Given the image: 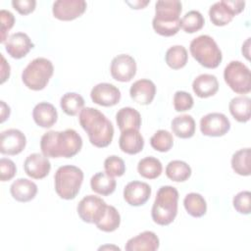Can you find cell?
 <instances>
[{
	"mask_svg": "<svg viewBox=\"0 0 251 251\" xmlns=\"http://www.w3.org/2000/svg\"><path fill=\"white\" fill-rule=\"evenodd\" d=\"M251 100L247 96H237L230 100L228 109L231 116L239 123H246L250 120Z\"/></svg>",
	"mask_w": 251,
	"mask_h": 251,
	"instance_id": "obj_28",
	"label": "cell"
},
{
	"mask_svg": "<svg viewBox=\"0 0 251 251\" xmlns=\"http://www.w3.org/2000/svg\"><path fill=\"white\" fill-rule=\"evenodd\" d=\"M166 176L173 181L182 182L190 177L191 168L184 161L174 160L167 165Z\"/></svg>",
	"mask_w": 251,
	"mask_h": 251,
	"instance_id": "obj_30",
	"label": "cell"
},
{
	"mask_svg": "<svg viewBox=\"0 0 251 251\" xmlns=\"http://www.w3.org/2000/svg\"><path fill=\"white\" fill-rule=\"evenodd\" d=\"M156 94L155 83L146 78L138 79L134 81L129 89V95L131 99L140 105H149Z\"/></svg>",
	"mask_w": 251,
	"mask_h": 251,
	"instance_id": "obj_19",
	"label": "cell"
},
{
	"mask_svg": "<svg viewBox=\"0 0 251 251\" xmlns=\"http://www.w3.org/2000/svg\"><path fill=\"white\" fill-rule=\"evenodd\" d=\"M116 179L106 172H99L92 176L90 179L91 189L100 195L107 196L112 194L116 189Z\"/></svg>",
	"mask_w": 251,
	"mask_h": 251,
	"instance_id": "obj_26",
	"label": "cell"
},
{
	"mask_svg": "<svg viewBox=\"0 0 251 251\" xmlns=\"http://www.w3.org/2000/svg\"><path fill=\"white\" fill-rule=\"evenodd\" d=\"M117 125L122 131L126 129H138L141 126V116L137 110L131 107L121 108L116 114Z\"/></svg>",
	"mask_w": 251,
	"mask_h": 251,
	"instance_id": "obj_25",
	"label": "cell"
},
{
	"mask_svg": "<svg viewBox=\"0 0 251 251\" xmlns=\"http://www.w3.org/2000/svg\"><path fill=\"white\" fill-rule=\"evenodd\" d=\"M110 72L114 79L122 82H127L131 80L136 74L135 60L130 55L120 54L113 58Z\"/></svg>",
	"mask_w": 251,
	"mask_h": 251,
	"instance_id": "obj_12",
	"label": "cell"
},
{
	"mask_svg": "<svg viewBox=\"0 0 251 251\" xmlns=\"http://www.w3.org/2000/svg\"><path fill=\"white\" fill-rule=\"evenodd\" d=\"M188 60L187 50L182 45H174L170 47L165 55L167 65L173 70H179L183 68Z\"/></svg>",
	"mask_w": 251,
	"mask_h": 251,
	"instance_id": "obj_32",
	"label": "cell"
},
{
	"mask_svg": "<svg viewBox=\"0 0 251 251\" xmlns=\"http://www.w3.org/2000/svg\"><path fill=\"white\" fill-rule=\"evenodd\" d=\"M224 78L229 88L238 94H247L251 90L250 70L240 61H231L226 66Z\"/></svg>",
	"mask_w": 251,
	"mask_h": 251,
	"instance_id": "obj_8",
	"label": "cell"
},
{
	"mask_svg": "<svg viewBox=\"0 0 251 251\" xmlns=\"http://www.w3.org/2000/svg\"><path fill=\"white\" fill-rule=\"evenodd\" d=\"M25 135L17 128H9L1 132L0 152L4 155L20 154L25 147Z\"/></svg>",
	"mask_w": 251,
	"mask_h": 251,
	"instance_id": "obj_14",
	"label": "cell"
},
{
	"mask_svg": "<svg viewBox=\"0 0 251 251\" xmlns=\"http://www.w3.org/2000/svg\"><path fill=\"white\" fill-rule=\"evenodd\" d=\"M121 224V216L118 210L111 205H107V209L103 217L95 224L97 228L105 231L112 232L116 230Z\"/></svg>",
	"mask_w": 251,
	"mask_h": 251,
	"instance_id": "obj_34",
	"label": "cell"
},
{
	"mask_svg": "<svg viewBox=\"0 0 251 251\" xmlns=\"http://www.w3.org/2000/svg\"><path fill=\"white\" fill-rule=\"evenodd\" d=\"M25 174L34 179H41L48 176L51 170L49 159L43 154L32 153L26 157L24 163Z\"/></svg>",
	"mask_w": 251,
	"mask_h": 251,
	"instance_id": "obj_17",
	"label": "cell"
},
{
	"mask_svg": "<svg viewBox=\"0 0 251 251\" xmlns=\"http://www.w3.org/2000/svg\"><path fill=\"white\" fill-rule=\"evenodd\" d=\"M4 44L7 53L14 59L24 58L34 47L29 36L25 32L11 34Z\"/></svg>",
	"mask_w": 251,
	"mask_h": 251,
	"instance_id": "obj_18",
	"label": "cell"
},
{
	"mask_svg": "<svg viewBox=\"0 0 251 251\" xmlns=\"http://www.w3.org/2000/svg\"><path fill=\"white\" fill-rule=\"evenodd\" d=\"M82 147L81 136L73 128L63 131L49 130L40 139V149L47 158H72Z\"/></svg>",
	"mask_w": 251,
	"mask_h": 251,
	"instance_id": "obj_1",
	"label": "cell"
},
{
	"mask_svg": "<svg viewBox=\"0 0 251 251\" xmlns=\"http://www.w3.org/2000/svg\"><path fill=\"white\" fill-rule=\"evenodd\" d=\"M160 240L155 232L145 230L126 241L125 249L126 251H155L159 248Z\"/></svg>",
	"mask_w": 251,
	"mask_h": 251,
	"instance_id": "obj_20",
	"label": "cell"
},
{
	"mask_svg": "<svg viewBox=\"0 0 251 251\" xmlns=\"http://www.w3.org/2000/svg\"><path fill=\"white\" fill-rule=\"evenodd\" d=\"M194 100L190 93L186 91H176L174 95V107L176 112H185L193 107Z\"/></svg>",
	"mask_w": 251,
	"mask_h": 251,
	"instance_id": "obj_40",
	"label": "cell"
},
{
	"mask_svg": "<svg viewBox=\"0 0 251 251\" xmlns=\"http://www.w3.org/2000/svg\"><path fill=\"white\" fill-rule=\"evenodd\" d=\"M90 97L95 104L104 107H111L119 103L121 99V91L112 83L101 82L91 89Z\"/></svg>",
	"mask_w": 251,
	"mask_h": 251,
	"instance_id": "obj_15",
	"label": "cell"
},
{
	"mask_svg": "<svg viewBox=\"0 0 251 251\" xmlns=\"http://www.w3.org/2000/svg\"><path fill=\"white\" fill-rule=\"evenodd\" d=\"M183 206L186 212L194 218L204 216L207 211V204L204 197L196 192H191L185 195L183 199Z\"/></svg>",
	"mask_w": 251,
	"mask_h": 251,
	"instance_id": "obj_29",
	"label": "cell"
},
{
	"mask_svg": "<svg viewBox=\"0 0 251 251\" xmlns=\"http://www.w3.org/2000/svg\"><path fill=\"white\" fill-rule=\"evenodd\" d=\"M189 50L192 57L204 68L215 69L223 60L222 51L213 37L202 34L190 42Z\"/></svg>",
	"mask_w": 251,
	"mask_h": 251,
	"instance_id": "obj_6",
	"label": "cell"
},
{
	"mask_svg": "<svg viewBox=\"0 0 251 251\" xmlns=\"http://www.w3.org/2000/svg\"><path fill=\"white\" fill-rule=\"evenodd\" d=\"M83 0H57L53 3V16L61 21H73L80 17L86 10Z\"/></svg>",
	"mask_w": 251,
	"mask_h": 251,
	"instance_id": "obj_13",
	"label": "cell"
},
{
	"mask_svg": "<svg viewBox=\"0 0 251 251\" xmlns=\"http://www.w3.org/2000/svg\"><path fill=\"white\" fill-rule=\"evenodd\" d=\"M178 191L171 185L159 188L154 200L151 217L154 223L160 226H168L174 222L177 214Z\"/></svg>",
	"mask_w": 251,
	"mask_h": 251,
	"instance_id": "obj_4",
	"label": "cell"
},
{
	"mask_svg": "<svg viewBox=\"0 0 251 251\" xmlns=\"http://www.w3.org/2000/svg\"><path fill=\"white\" fill-rule=\"evenodd\" d=\"M60 106L68 116H75L83 109L84 99L78 93L67 92L61 97Z\"/></svg>",
	"mask_w": 251,
	"mask_h": 251,
	"instance_id": "obj_33",
	"label": "cell"
},
{
	"mask_svg": "<svg viewBox=\"0 0 251 251\" xmlns=\"http://www.w3.org/2000/svg\"><path fill=\"white\" fill-rule=\"evenodd\" d=\"M105 172L112 176H122L126 172V165L122 158L111 155L104 161Z\"/></svg>",
	"mask_w": 251,
	"mask_h": 251,
	"instance_id": "obj_38",
	"label": "cell"
},
{
	"mask_svg": "<svg viewBox=\"0 0 251 251\" xmlns=\"http://www.w3.org/2000/svg\"><path fill=\"white\" fill-rule=\"evenodd\" d=\"M151 187L148 183L138 180L128 182L124 189V199L130 206H142L150 198Z\"/></svg>",
	"mask_w": 251,
	"mask_h": 251,
	"instance_id": "obj_16",
	"label": "cell"
},
{
	"mask_svg": "<svg viewBox=\"0 0 251 251\" xmlns=\"http://www.w3.org/2000/svg\"><path fill=\"white\" fill-rule=\"evenodd\" d=\"M181 2L178 0H160L155 4V17L152 21L154 30L163 36H173L180 28Z\"/></svg>",
	"mask_w": 251,
	"mask_h": 251,
	"instance_id": "obj_3",
	"label": "cell"
},
{
	"mask_svg": "<svg viewBox=\"0 0 251 251\" xmlns=\"http://www.w3.org/2000/svg\"><path fill=\"white\" fill-rule=\"evenodd\" d=\"M17 173V167L15 163L8 158H1L0 160V179L1 181H7L12 179Z\"/></svg>",
	"mask_w": 251,
	"mask_h": 251,
	"instance_id": "obj_42",
	"label": "cell"
},
{
	"mask_svg": "<svg viewBox=\"0 0 251 251\" xmlns=\"http://www.w3.org/2000/svg\"><path fill=\"white\" fill-rule=\"evenodd\" d=\"M36 5L35 0H13L12 6L21 15H27L34 11Z\"/></svg>",
	"mask_w": 251,
	"mask_h": 251,
	"instance_id": "obj_43",
	"label": "cell"
},
{
	"mask_svg": "<svg viewBox=\"0 0 251 251\" xmlns=\"http://www.w3.org/2000/svg\"><path fill=\"white\" fill-rule=\"evenodd\" d=\"M194 93L200 98H208L219 90V81L214 75L202 74L196 76L192 82Z\"/></svg>",
	"mask_w": 251,
	"mask_h": 251,
	"instance_id": "obj_23",
	"label": "cell"
},
{
	"mask_svg": "<svg viewBox=\"0 0 251 251\" xmlns=\"http://www.w3.org/2000/svg\"><path fill=\"white\" fill-rule=\"evenodd\" d=\"M250 198H251L250 191L243 190L238 192L232 199V204L235 211L243 215H249L251 211Z\"/></svg>",
	"mask_w": 251,
	"mask_h": 251,
	"instance_id": "obj_39",
	"label": "cell"
},
{
	"mask_svg": "<svg viewBox=\"0 0 251 251\" xmlns=\"http://www.w3.org/2000/svg\"><path fill=\"white\" fill-rule=\"evenodd\" d=\"M249 42H250V38H248L245 43L242 45V53L243 55L246 57V59L249 60Z\"/></svg>",
	"mask_w": 251,
	"mask_h": 251,
	"instance_id": "obj_47",
	"label": "cell"
},
{
	"mask_svg": "<svg viewBox=\"0 0 251 251\" xmlns=\"http://www.w3.org/2000/svg\"><path fill=\"white\" fill-rule=\"evenodd\" d=\"M126 3L127 5H129L132 9H142L149 3V1H140V0L139 1H133V2L126 1Z\"/></svg>",
	"mask_w": 251,
	"mask_h": 251,
	"instance_id": "obj_46",
	"label": "cell"
},
{
	"mask_svg": "<svg viewBox=\"0 0 251 251\" xmlns=\"http://www.w3.org/2000/svg\"><path fill=\"white\" fill-rule=\"evenodd\" d=\"M231 168L239 176H250V148L239 149L232 155Z\"/></svg>",
	"mask_w": 251,
	"mask_h": 251,
	"instance_id": "obj_35",
	"label": "cell"
},
{
	"mask_svg": "<svg viewBox=\"0 0 251 251\" xmlns=\"http://www.w3.org/2000/svg\"><path fill=\"white\" fill-rule=\"evenodd\" d=\"M78 120L92 145L98 148L110 145L114 136V126L102 112L96 108L86 107L79 112Z\"/></svg>",
	"mask_w": 251,
	"mask_h": 251,
	"instance_id": "obj_2",
	"label": "cell"
},
{
	"mask_svg": "<svg viewBox=\"0 0 251 251\" xmlns=\"http://www.w3.org/2000/svg\"><path fill=\"white\" fill-rule=\"evenodd\" d=\"M195 121L190 115H180L173 119L171 127L176 136L179 138H190L195 133Z\"/></svg>",
	"mask_w": 251,
	"mask_h": 251,
	"instance_id": "obj_27",
	"label": "cell"
},
{
	"mask_svg": "<svg viewBox=\"0 0 251 251\" xmlns=\"http://www.w3.org/2000/svg\"><path fill=\"white\" fill-rule=\"evenodd\" d=\"M150 144L156 151L168 152L174 145V138L170 131L159 129L151 136Z\"/></svg>",
	"mask_w": 251,
	"mask_h": 251,
	"instance_id": "obj_37",
	"label": "cell"
},
{
	"mask_svg": "<svg viewBox=\"0 0 251 251\" xmlns=\"http://www.w3.org/2000/svg\"><path fill=\"white\" fill-rule=\"evenodd\" d=\"M137 171L141 176L148 179H155L162 174L163 167L159 159L148 156L138 162Z\"/></svg>",
	"mask_w": 251,
	"mask_h": 251,
	"instance_id": "obj_31",
	"label": "cell"
},
{
	"mask_svg": "<svg viewBox=\"0 0 251 251\" xmlns=\"http://www.w3.org/2000/svg\"><path fill=\"white\" fill-rule=\"evenodd\" d=\"M205 24L204 17L199 11L191 10L180 19V27L187 33H194L200 30Z\"/></svg>",
	"mask_w": 251,
	"mask_h": 251,
	"instance_id": "obj_36",
	"label": "cell"
},
{
	"mask_svg": "<svg viewBox=\"0 0 251 251\" xmlns=\"http://www.w3.org/2000/svg\"><path fill=\"white\" fill-rule=\"evenodd\" d=\"M32 118L35 124L41 127L48 128L55 125L58 119L56 108L48 102L36 104L32 110Z\"/></svg>",
	"mask_w": 251,
	"mask_h": 251,
	"instance_id": "obj_22",
	"label": "cell"
},
{
	"mask_svg": "<svg viewBox=\"0 0 251 251\" xmlns=\"http://www.w3.org/2000/svg\"><path fill=\"white\" fill-rule=\"evenodd\" d=\"M54 67L50 60L38 57L33 59L22 73V80L31 90H42L53 75Z\"/></svg>",
	"mask_w": 251,
	"mask_h": 251,
	"instance_id": "obj_7",
	"label": "cell"
},
{
	"mask_svg": "<svg viewBox=\"0 0 251 251\" xmlns=\"http://www.w3.org/2000/svg\"><path fill=\"white\" fill-rule=\"evenodd\" d=\"M245 1L242 0H222L214 3L209 9V17L217 26L229 24L233 17L244 10Z\"/></svg>",
	"mask_w": 251,
	"mask_h": 251,
	"instance_id": "obj_9",
	"label": "cell"
},
{
	"mask_svg": "<svg viewBox=\"0 0 251 251\" xmlns=\"http://www.w3.org/2000/svg\"><path fill=\"white\" fill-rule=\"evenodd\" d=\"M230 128V122L223 113H209L200 120V130L207 136H223Z\"/></svg>",
	"mask_w": 251,
	"mask_h": 251,
	"instance_id": "obj_11",
	"label": "cell"
},
{
	"mask_svg": "<svg viewBox=\"0 0 251 251\" xmlns=\"http://www.w3.org/2000/svg\"><path fill=\"white\" fill-rule=\"evenodd\" d=\"M0 21H1V39H0V42L5 43L6 40L8 39L7 33L14 26L15 17L10 11L2 9L0 11Z\"/></svg>",
	"mask_w": 251,
	"mask_h": 251,
	"instance_id": "obj_41",
	"label": "cell"
},
{
	"mask_svg": "<svg viewBox=\"0 0 251 251\" xmlns=\"http://www.w3.org/2000/svg\"><path fill=\"white\" fill-rule=\"evenodd\" d=\"M1 83H4L10 76V65L6 62L4 56L1 54Z\"/></svg>",
	"mask_w": 251,
	"mask_h": 251,
	"instance_id": "obj_44",
	"label": "cell"
},
{
	"mask_svg": "<svg viewBox=\"0 0 251 251\" xmlns=\"http://www.w3.org/2000/svg\"><path fill=\"white\" fill-rule=\"evenodd\" d=\"M119 146L123 152L134 155L143 149L144 138L138 129H126L120 135Z\"/></svg>",
	"mask_w": 251,
	"mask_h": 251,
	"instance_id": "obj_21",
	"label": "cell"
},
{
	"mask_svg": "<svg viewBox=\"0 0 251 251\" xmlns=\"http://www.w3.org/2000/svg\"><path fill=\"white\" fill-rule=\"evenodd\" d=\"M56 193L65 200H72L78 194L83 181V172L76 166L58 168L54 176Z\"/></svg>",
	"mask_w": 251,
	"mask_h": 251,
	"instance_id": "obj_5",
	"label": "cell"
},
{
	"mask_svg": "<svg viewBox=\"0 0 251 251\" xmlns=\"http://www.w3.org/2000/svg\"><path fill=\"white\" fill-rule=\"evenodd\" d=\"M106 209V202L95 195L84 196L76 207L79 218L87 224H96L103 217Z\"/></svg>",
	"mask_w": 251,
	"mask_h": 251,
	"instance_id": "obj_10",
	"label": "cell"
},
{
	"mask_svg": "<svg viewBox=\"0 0 251 251\" xmlns=\"http://www.w3.org/2000/svg\"><path fill=\"white\" fill-rule=\"evenodd\" d=\"M13 198L19 202H28L37 193V185L27 178H18L10 186Z\"/></svg>",
	"mask_w": 251,
	"mask_h": 251,
	"instance_id": "obj_24",
	"label": "cell"
},
{
	"mask_svg": "<svg viewBox=\"0 0 251 251\" xmlns=\"http://www.w3.org/2000/svg\"><path fill=\"white\" fill-rule=\"evenodd\" d=\"M1 102V123L5 122L6 119L9 118L10 116V107L4 102V101H0Z\"/></svg>",
	"mask_w": 251,
	"mask_h": 251,
	"instance_id": "obj_45",
	"label": "cell"
}]
</instances>
